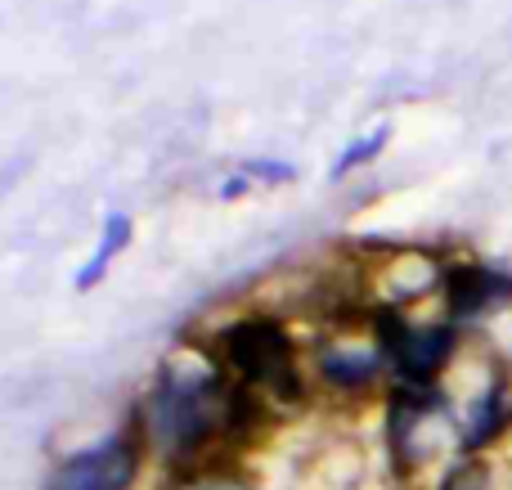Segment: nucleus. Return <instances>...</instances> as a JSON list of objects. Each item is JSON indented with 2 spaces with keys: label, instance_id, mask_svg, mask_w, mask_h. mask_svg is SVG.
Returning <instances> with one entry per match:
<instances>
[{
  "label": "nucleus",
  "instance_id": "13",
  "mask_svg": "<svg viewBox=\"0 0 512 490\" xmlns=\"http://www.w3.org/2000/svg\"><path fill=\"white\" fill-rule=\"evenodd\" d=\"M248 189H252L248 176H230V180L221 185V198H239V194H248Z\"/></svg>",
  "mask_w": 512,
  "mask_h": 490
},
{
  "label": "nucleus",
  "instance_id": "1",
  "mask_svg": "<svg viewBox=\"0 0 512 490\" xmlns=\"http://www.w3.org/2000/svg\"><path fill=\"white\" fill-rule=\"evenodd\" d=\"M230 401L234 387H225L221 374H207V369L185 374L167 365V374L144 401V437L167 450V464L176 459V468H189L203 459L207 446L230 441Z\"/></svg>",
  "mask_w": 512,
  "mask_h": 490
},
{
  "label": "nucleus",
  "instance_id": "9",
  "mask_svg": "<svg viewBox=\"0 0 512 490\" xmlns=\"http://www.w3.org/2000/svg\"><path fill=\"white\" fill-rule=\"evenodd\" d=\"M436 490H499V486H495V468H490L486 455H459L445 468Z\"/></svg>",
  "mask_w": 512,
  "mask_h": 490
},
{
  "label": "nucleus",
  "instance_id": "2",
  "mask_svg": "<svg viewBox=\"0 0 512 490\" xmlns=\"http://www.w3.org/2000/svg\"><path fill=\"white\" fill-rule=\"evenodd\" d=\"M221 360L243 378V387H265L270 396L297 405L306 396L292 360V338L283 324L274 320H239L230 329H221Z\"/></svg>",
  "mask_w": 512,
  "mask_h": 490
},
{
  "label": "nucleus",
  "instance_id": "11",
  "mask_svg": "<svg viewBox=\"0 0 512 490\" xmlns=\"http://www.w3.org/2000/svg\"><path fill=\"white\" fill-rule=\"evenodd\" d=\"M243 176L265 180V185H288V180H297V167H292V162H279V158H248L243 162Z\"/></svg>",
  "mask_w": 512,
  "mask_h": 490
},
{
  "label": "nucleus",
  "instance_id": "4",
  "mask_svg": "<svg viewBox=\"0 0 512 490\" xmlns=\"http://www.w3.org/2000/svg\"><path fill=\"white\" fill-rule=\"evenodd\" d=\"M140 473V441L113 437L95 450L63 459L45 490H126Z\"/></svg>",
  "mask_w": 512,
  "mask_h": 490
},
{
  "label": "nucleus",
  "instance_id": "10",
  "mask_svg": "<svg viewBox=\"0 0 512 490\" xmlns=\"http://www.w3.org/2000/svg\"><path fill=\"white\" fill-rule=\"evenodd\" d=\"M387 140H391V126H378V131H369V135H364V140L346 144V149H342V158L333 162V176L342 180V176H351L355 167H369V162L378 158L382 149H387Z\"/></svg>",
  "mask_w": 512,
  "mask_h": 490
},
{
  "label": "nucleus",
  "instance_id": "5",
  "mask_svg": "<svg viewBox=\"0 0 512 490\" xmlns=\"http://www.w3.org/2000/svg\"><path fill=\"white\" fill-rule=\"evenodd\" d=\"M445 288V306H450V324L454 320H481L495 306L512 302V275L504 266H490V261H459L441 275Z\"/></svg>",
  "mask_w": 512,
  "mask_h": 490
},
{
  "label": "nucleus",
  "instance_id": "6",
  "mask_svg": "<svg viewBox=\"0 0 512 490\" xmlns=\"http://www.w3.org/2000/svg\"><path fill=\"white\" fill-rule=\"evenodd\" d=\"M512 432V383L490 374V383L463 405L459 419V455H486Z\"/></svg>",
  "mask_w": 512,
  "mask_h": 490
},
{
  "label": "nucleus",
  "instance_id": "12",
  "mask_svg": "<svg viewBox=\"0 0 512 490\" xmlns=\"http://www.w3.org/2000/svg\"><path fill=\"white\" fill-rule=\"evenodd\" d=\"M167 490H252L239 477H221V473H180Z\"/></svg>",
  "mask_w": 512,
  "mask_h": 490
},
{
  "label": "nucleus",
  "instance_id": "3",
  "mask_svg": "<svg viewBox=\"0 0 512 490\" xmlns=\"http://www.w3.org/2000/svg\"><path fill=\"white\" fill-rule=\"evenodd\" d=\"M373 329H378V351L396 383L441 387V374L459 351V324H409L396 311H382Z\"/></svg>",
  "mask_w": 512,
  "mask_h": 490
},
{
  "label": "nucleus",
  "instance_id": "7",
  "mask_svg": "<svg viewBox=\"0 0 512 490\" xmlns=\"http://www.w3.org/2000/svg\"><path fill=\"white\" fill-rule=\"evenodd\" d=\"M382 351H360V347H328V351H319V378H324L333 392H346V396H355V392H369L373 383L382 378Z\"/></svg>",
  "mask_w": 512,
  "mask_h": 490
},
{
  "label": "nucleus",
  "instance_id": "8",
  "mask_svg": "<svg viewBox=\"0 0 512 490\" xmlns=\"http://www.w3.org/2000/svg\"><path fill=\"white\" fill-rule=\"evenodd\" d=\"M126 243H131V216L113 212V216L104 221V239H99V248L90 252V261L77 270V288H81V293H90V288H95L99 279L108 275L113 257H117V252H126Z\"/></svg>",
  "mask_w": 512,
  "mask_h": 490
}]
</instances>
